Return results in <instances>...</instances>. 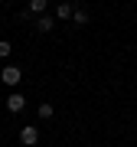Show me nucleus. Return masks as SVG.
<instances>
[{
    "label": "nucleus",
    "instance_id": "1",
    "mask_svg": "<svg viewBox=\"0 0 137 147\" xmlns=\"http://www.w3.org/2000/svg\"><path fill=\"white\" fill-rule=\"evenodd\" d=\"M0 79H3V85H10V88H16V85L23 82V72H20V65H7L3 72H0Z\"/></svg>",
    "mask_w": 137,
    "mask_h": 147
},
{
    "label": "nucleus",
    "instance_id": "2",
    "mask_svg": "<svg viewBox=\"0 0 137 147\" xmlns=\"http://www.w3.org/2000/svg\"><path fill=\"white\" fill-rule=\"evenodd\" d=\"M20 141L26 144V147H33L39 141V127H33V124H26V127H20Z\"/></svg>",
    "mask_w": 137,
    "mask_h": 147
},
{
    "label": "nucleus",
    "instance_id": "3",
    "mask_svg": "<svg viewBox=\"0 0 137 147\" xmlns=\"http://www.w3.org/2000/svg\"><path fill=\"white\" fill-rule=\"evenodd\" d=\"M23 108H26V98H23L20 92H13L10 98H7V111H13V115H16V111H23Z\"/></svg>",
    "mask_w": 137,
    "mask_h": 147
},
{
    "label": "nucleus",
    "instance_id": "4",
    "mask_svg": "<svg viewBox=\"0 0 137 147\" xmlns=\"http://www.w3.org/2000/svg\"><path fill=\"white\" fill-rule=\"evenodd\" d=\"M56 20H72V3H68V0H62V3L56 7Z\"/></svg>",
    "mask_w": 137,
    "mask_h": 147
},
{
    "label": "nucleus",
    "instance_id": "5",
    "mask_svg": "<svg viewBox=\"0 0 137 147\" xmlns=\"http://www.w3.org/2000/svg\"><path fill=\"white\" fill-rule=\"evenodd\" d=\"M52 26H56V20H52V16H46V13H42L39 20H36V30H39V33H49Z\"/></svg>",
    "mask_w": 137,
    "mask_h": 147
},
{
    "label": "nucleus",
    "instance_id": "6",
    "mask_svg": "<svg viewBox=\"0 0 137 147\" xmlns=\"http://www.w3.org/2000/svg\"><path fill=\"white\" fill-rule=\"evenodd\" d=\"M46 3H49V0H30L26 10H30V13H46Z\"/></svg>",
    "mask_w": 137,
    "mask_h": 147
},
{
    "label": "nucleus",
    "instance_id": "7",
    "mask_svg": "<svg viewBox=\"0 0 137 147\" xmlns=\"http://www.w3.org/2000/svg\"><path fill=\"white\" fill-rule=\"evenodd\" d=\"M52 115H56V108L49 105V101H42V105H39V118H42V121H49Z\"/></svg>",
    "mask_w": 137,
    "mask_h": 147
},
{
    "label": "nucleus",
    "instance_id": "8",
    "mask_svg": "<svg viewBox=\"0 0 137 147\" xmlns=\"http://www.w3.org/2000/svg\"><path fill=\"white\" fill-rule=\"evenodd\" d=\"M72 23L75 26H85V23H88V13L85 10H72Z\"/></svg>",
    "mask_w": 137,
    "mask_h": 147
},
{
    "label": "nucleus",
    "instance_id": "9",
    "mask_svg": "<svg viewBox=\"0 0 137 147\" xmlns=\"http://www.w3.org/2000/svg\"><path fill=\"white\" fill-rule=\"evenodd\" d=\"M10 53H13V46H10V42H7V39H0V59H7Z\"/></svg>",
    "mask_w": 137,
    "mask_h": 147
}]
</instances>
